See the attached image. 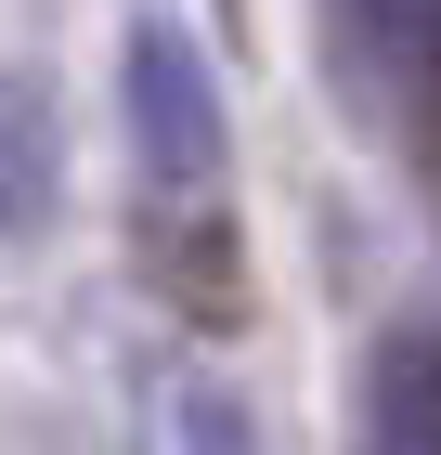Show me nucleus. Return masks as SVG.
Segmentation results:
<instances>
[{
    "label": "nucleus",
    "mask_w": 441,
    "mask_h": 455,
    "mask_svg": "<svg viewBox=\"0 0 441 455\" xmlns=\"http://www.w3.org/2000/svg\"><path fill=\"white\" fill-rule=\"evenodd\" d=\"M350 27H364V52H390V78L441 92V0H350Z\"/></svg>",
    "instance_id": "4"
},
{
    "label": "nucleus",
    "mask_w": 441,
    "mask_h": 455,
    "mask_svg": "<svg viewBox=\"0 0 441 455\" xmlns=\"http://www.w3.org/2000/svg\"><path fill=\"white\" fill-rule=\"evenodd\" d=\"M364 443H390V455H441V325H403V339H376V378H364Z\"/></svg>",
    "instance_id": "2"
},
{
    "label": "nucleus",
    "mask_w": 441,
    "mask_h": 455,
    "mask_svg": "<svg viewBox=\"0 0 441 455\" xmlns=\"http://www.w3.org/2000/svg\"><path fill=\"white\" fill-rule=\"evenodd\" d=\"M117 105H130V156L169 182V196H208V182H221V156H234V117H221V78H208V52L169 27V13H143V27H130Z\"/></svg>",
    "instance_id": "1"
},
{
    "label": "nucleus",
    "mask_w": 441,
    "mask_h": 455,
    "mask_svg": "<svg viewBox=\"0 0 441 455\" xmlns=\"http://www.w3.org/2000/svg\"><path fill=\"white\" fill-rule=\"evenodd\" d=\"M52 182H66L52 117H39L27 78H0V235H39V221H52Z\"/></svg>",
    "instance_id": "3"
}]
</instances>
